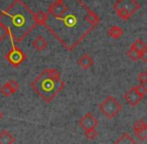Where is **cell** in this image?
<instances>
[{
  "label": "cell",
  "mask_w": 147,
  "mask_h": 144,
  "mask_svg": "<svg viewBox=\"0 0 147 144\" xmlns=\"http://www.w3.org/2000/svg\"><path fill=\"white\" fill-rule=\"evenodd\" d=\"M67 10L61 16L49 15L45 26L49 33L67 49L73 51L101 19L83 0H63Z\"/></svg>",
  "instance_id": "obj_1"
},
{
  "label": "cell",
  "mask_w": 147,
  "mask_h": 144,
  "mask_svg": "<svg viewBox=\"0 0 147 144\" xmlns=\"http://www.w3.org/2000/svg\"><path fill=\"white\" fill-rule=\"evenodd\" d=\"M34 15L22 0H13L5 10L0 12V24L7 29L12 43H20L37 25Z\"/></svg>",
  "instance_id": "obj_2"
},
{
  "label": "cell",
  "mask_w": 147,
  "mask_h": 144,
  "mask_svg": "<svg viewBox=\"0 0 147 144\" xmlns=\"http://www.w3.org/2000/svg\"><path fill=\"white\" fill-rule=\"evenodd\" d=\"M61 74L57 69H45L30 84L32 90L47 103H51L65 87Z\"/></svg>",
  "instance_id": "obj_3"
},
{
  "label": "cell",
  "mask_w": 147,
  "mask_h": 144,
  "mask_svg": "<svg viewBox=\"0 0 147 144\" xmlns=\"http://www.w3.org/2000/svg\"><path fill=\"white\" fill-rule=\"evenodd\" d=\"M141 5L137 0H117L113 5L115 12L122 20H128L135 12L140 9Z\"/></svg>",
  "instance_id": "obj_4"
},
{
  "label": "cell",
  "mask_w": 147,
  "mask_h": 144,
  "mask_svg": "<svg viewBox=\"0 0 147 144\" xmlns=\"http://www.w3.org/2000/svg\"><path fill=\"white\" fill-rule=\"evenodd\" d=\"M98 108L105 117H107L108 119H113L120 113V111L122 110V105L114 97L108 96L102 103L99 104Z\"/></svg>",
  "instance_id": "obj_5"
},
{
  "label": "cell",
  "mask_w": 147,
  "mask_h": 144,
  "mask_svg": "<svg viewBox=\"0 0 147 144\" xmlns=\"http://www.w3.org/2000/svg\"><path fill=\"white\" fill-rule=\"evenodd\" d=\"M5 59L10 65H12L13 68H18L26 59V53L21 51L19 47H15L14 43H12V47L6 53Z\"/></svg>",
  "instance_id": "obj_6"
},
{
  "label": "cell",
  "mask_w": 147,
  "mask_h": 144,
  "mask_svg": "<svg viewBox=\"0 0 147 144\" xmlns=\"http://www.w3.org/2000/svg\"><path fill=\"white\" fill-rule=\"evenodd\" d=\"M133 132L140 141L147 139V124L143 119H138L133 124Z\"/></svg>",
  "instance_id": "obj_7"
},
{
  "label": "cell",
  "mask_w": 147,
  "mask_h": 144,
  "mask_svg": "<svg viewBox=\"0 0 147 144\" xmlns=\"http://www.w3.org/2000/svg\"><path fill=\"white\" fill-rule=\"evenodd\" d=\"M65 10H67V6L63 0H53L49 6L47 14L51 16H61L65 12Z\"/></svg>",
  "instance_id": "obj_8"
},
{
  "label": "cell",
  "mask_w": 147,
  "mask_h": 144,
  "mask_svg": "<svg viewBox=\"0 0 147 144\" xmlns=\"http://www.w3.org/2000/svg\"><path fill=\"white\" fill-rule=\"evenodd\" d=\"M79 125L84 131L90 129H95L98 126V120L92 115V113H87L82 119L79 121Z\"/></svg>",
  "instance_id": "obj_9"
},
{
  "label": "cell",
  "mask_w": 147,
  "mask_h": 144,
  "mask_svg": "<svg viewBox=\"0 0 147 144\" xmlns=\"http://www.w3.org/2000/svg\"><path fill=\"white\" fill-rule=\"evenodd\" d=\"M124 99L126 100V102L130 106L135 107V106H137L141 101H142L143 98L140 97V96L138 95V93L135 91L134 87H132L131 89H129L128 91L124 94Z\"/></svg>",
  "instance_id": "obj_10"
},
{
  "label": "cell",
  "mask_w": 147,
  "mask_h": 144,
  "mask_svg": "<svg viewBox=\"0 0 147 144\" xmlns=\"http://www.w3.org/2000/svg\"><path fill=\"white\" fill-rule=\"evenodd\" d=\"M78 65L80 66L82 69L88 70L94 65V59H93L92 57H90L88 53H84V55H81L80 59H78Z\"/></svg>",
  "instance_id": "obj_11"
},
{
  "label": "cell",
  "mask_w": 147,
  "mask_h": 144,
  "mask_svg": "<svg viewBox=\"0 0 147 144\" xmlns=\"http://www.w3.org/2000/svg\"><path fill=\"white\" fill-rule=\"evenodd\" d=\"M32 47L36 49L37 51H43L47 49L49 43H47V39L43 37H37L34 39V41H32Z\"/></svg>",
  "instance_id": "obj_12"
},
{
  "label": "cell",
  "mask_w": 147,
  "mask_h": 144,
  "mask_svg": "<svg viewBox=\"0 0 147 144\" xmlns=\"http://www.w3.org/2000/svg\"><path fill=\"white\" fill-rule=\"evenodd\" d=\"M107 33H108L109 37H112V39H121V37H123V34H124V30H123V29L121 28L120 26L113 25V26H111L110 28L108 29Z\"/></svg>",
  "instance_id": "obj_13"
},
{
  "label": "cell",
  "mask_w": 147,
  "mask_h": 144,
  "mask_svg": "<svg viewBox=\"0 0 147 144\" xmlns=\"http://www.w3.org/2000/svg\"><path fill=\"white\" fill-rule=\"evenodd\" d=\"M15 142V138L10 132L3 130L0 133V144H13Z\"/></svg>",
  "instance_id": "obj_14"
},
{
  "label": "cell",
  "mask_w": 147,
  "mask_h": 144,
  "mask_svg": "<svg viewBox=\"0 0 147 144\" xmlns=\"http://www.w3.org/2000/svg\"><path fill=\"white\" fill-rule=\"evenodd\" d=\"M114 144H138V143L131 137L130 134L124 133L121 137H119V139Z\"/></svg>",
  "instance_id": "obj_15"
},
{
  "label": "cell",
  "mask_w": 147,
  "mask_h": 144,
  "mask_svg": "<svg viewBox=\"0 0 147 144\" xmlns=\"http://www.w3.org/2000/svg\"><path fill=\"white\" fill-rule=\"evenodd\" d=\"M47 12H43V11H38L36 14L34 15V19H35V22H36L37 25H45V22H47Z\"/></svg>",
  "instance_id": "obj_16"
},
{
  "label": "cell",
  "mask_w": 147,
  "mask_h": 144,
  "mask_svg": "<svg viewBox=\"0 0 147 144\" xmlns=\"http://www.w3.org/2000/svg\"><path fill=\"white\" fill-rule=\"evenodd\" d=\"M131 49H135V51L141 53V51H143L144 49H146L147 47L143 41H141V39H136V41L132 43V45H131Z\"/></svg>",
  "instance_id": "obj_17"
},
{
  "label": "cell",
  "mask_w": 147,
  "mask_h": 144,
  "mask_svg": "<svg viewBox=\"0 0 147 144\" xmlns=\"http://www.w3.org/2000/svg\"><path fill=\"white\" fill-rule=\"evenodd\" d=\"M0 93L2 94L3 96H5V97H10V96L13 95L15 92L13 91V90L11 89V88L9 87V86L7 85V83H6V84H4L2 87L0 88Z\"/></svg>",
  "instance_id": "obj_18"
},
{
  "label": "cell",
  "mask_w": 147,
  "mask_h": 144,
  "mask_svg": "<svg viewBox=\"0 0 147 144\" xmlns=\"http://www.w3.org/2000/svg\"><path fill=\"white\" fill-rule=\"evenodd\" d=\"M127 57H128L130 59H132L133 62H137L139 59H140V53L130 47V49L127 51Z\"/></svg>",
  "instance_id": "obj_19"
},
{
  "label": "cell",
  "mask_w": 147,
  "mask_h": 144,
  "mask_svg": "<svg viewBox=\"0 0 147 144\" xmlns=\"http://www.w3.org/2000/svg\"><path fill=\"white\" fill-rule=\"evenodd\" d=\"M134 89H135V91L138 93V95L142 98H144V96L146 95V93H147L146 87H145L144 85H142V84H139L138 86H135Z\"/></svg>",
  "instance_id": "obj_20"
},
{
  "label": "cell",
  "mask_w": 147,
  "mask_h": 144,
  "mask_svg": "<svg viewBox=\"0 0 147 144\" xmlns=\"http://www.w3.org/2000/svg\"><path fill=\"white\" fill-rule=\"evenodd\" d=\"M85 136H86L89 140H94V139H96V137L98 136V132L95 129L86 130V131H85Z\"/></svg>",
  "instance_id": "obj_21"
},
{
  "label": "cell",
  "mask_w": 147,
  "mask_h": 144,
  "mask_svg": "<svg viewBox=\"0 0 147 144\" xmlns=\"http://www.w3.org/2000/svg\"><path fill=\"white\" fill-rule=\"evenodd\" d=\"M8 35V31L3 25L0 24V41H3Z\"/></svg>",
  "instance_id": "obj_22"
},
{
  "label": "cell",
  "mask_w": 147,
  "mask_h": 144,
  "mask_svg": "<svg viewBox=\"0 0 147 144\" xmlns=\"http://www.w3.org/2000/svg\"><path fill=\"white\" fill-rule=\"evenodd\" d=\"M138 81L140 84L145 85L147 84V72H141L138 75Z\"/></svg>",
  "instance_id": "obj_23"
},
{
  "label": "cell",
  "mask_w": 147,
  "mask_h": 144,
  "mask_svg": "<svg viewBox=\"0 0 147 144\" xmlns=\"http://www.w3.org/2000/svg\"><path fill=\"white\" fill-rule=\"evenodd\" d=\"M7 85H8L14 92H16L19 90V84L17 83L16 81H14V80H9V81L7 82Z\"/></svg>",
  "instance_id": "obj_24"
},
{
  "label": "cell",
  "mask_w": 147,
  "mask_h": 144,
  "mask_svg": "<svg viewBox=\"0 0 147 144\" xmlns=\"http://www.w3.org/2000/svg\"><path fill=\"white\" fill-rule=\"evenodd\" d=\"M140 59H142L143 62L147 63V49H144V51L140 53Z\"/></svg>",
  "instance_id": "obj_25"
},
{
  "label": "cell",
  "mask_w": 147,
  "mask_h": 144,
  "mask_svg": "<svg viewBox=\"0 0 147 144\" xmlns=\"http://www.w3.org/2000/svg\"><path fill=\"white\" fill-rule=\"evenodd\" d=\"M3 118V113L1 112V110H0V121H1V119Z\"/></svg>",
  "instance_id": "obj_26"
},
{
  "label": "cell",
  "mask_w": 147,
  "mask_h": 144,
  "mask_svg": "<svg viewBox=\"0 0 147 144\" xmlns=\"http://www.w3.org/2000/svg\"><path fill=\"white\" fill-rule=\"evenodd\" d=\"M146 72H147V71H146Z\"/></svg>",
  "instance_id": "obj_27"
}]
</instances>
